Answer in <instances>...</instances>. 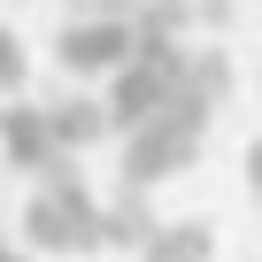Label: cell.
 <instances>
[{
    "mask_svg": "<svg viewBox=\"0 0 262 262\" xmlns=\"http://www.w3.org/2000/svg\"><path fill=\"white\" fill-rule=\"evenodd\" d=\"M155 208H147V193H139V178H123V193L108 201V247H131V254H147L155 247Z\"/></svg>",
    "mask_w": 262,
    "mask_h": 262,
    "instance_id": "6",
    "label": "cell"
},
{
    "mask_svg": "<svg viewBox=\"0 0 262 262\" xmlns=\"http://www.w3.org/2000/svg\"><path fill=\"white\" fill-rule=\"evenodd\" d=\"M155 239H162L170 254H185V262H208V254H216V231H208V224H162Z\"/></svg>",
    "mask_w": 262,
    "mask_h": 262,
    "instance_id": "9",
    "label": "cell"
},
{
    "mask_svg": "<svg viewBox=\"0 0 262 262\" xmlns=\"http://www.w3.org/2000/svg\"><path fill=\"white\" fill-rule=\"evenodd\" d=\"M247 193H254V201H262V139H254V147H247Z\"/></svg>",
    "mask_w": 262,
    "mask_h": 262,
    "instance_id": "12",
    "label": "cell"
},
{
    "mask_svg": "<svg viewBox=\"0 0 262 262\" xmlns=\"http://www.w3.org/2000/svg\"><path fill=\"white\" fill-rule=\"evenodd\" d=\"M0 262H24V254H16V247H0Z\"/></svg>",
    "mask_w": 262,
    "mask_h": 262,
    "instance_id": "14",
    "label": "cell"
},
{
    "mask_svg": "<svg viewBox=\"0 0 262 262\" xmlns=\"http://www.w3.org/2000/svg\"><path fill=\"white\" fill-rule=\"evenodd\" d=\"M139 262H185V254H170V247H162V239H155V247H147V254H139Z\"/></svg>",
    "mask_w": 262,
    "mask_h": 262,
    "instance_id": "13",
    "label": "cell"
},
{
    "mask_svg": "<svg viewBox=\"0 0 262 262\" xmlns=\"http://www.w3.org/2000/svg\"><path fill=\"white\" fill-rule=\"evenodd\" d=\"M24 239L47 247V254H85V247H108V208L93 201L85 178H62V185H39V201L24 208Z\"/></svg>",
    "mask_w": 262,
    "mask_h": 262,
    "instance_id": "1",
    "label": "cell"
},
{
    "mask_svg": "<svg viewBox=\"0 0 262 262\" xmlns=\"http://www.w3.org/2000/svg\"><path fill=\"white\" fill-rule=\"evenodd\" d=\"M0 155H8V170L39 178L54 155H62V131H54V108H8L0 116Z\"/></svg>",
    "mask_w": 262,
    "mask_h": 262,
    "instance_id": "5",
    "label": "cell"
},
{
    "mask_svg": "<svg viewBox=\"0 0 262 262\" xmlns=\"http://www.w3.org/2000/svg\"><path fill=\"white\" fill-rule=\"evenodd\" d=\"M193 77L224 100V93H231V54H193Z\"/></svg>",
    "mask_w": 262,
    "mask_h": 262,
    "instance_id": "10",
    "label": "cell"
},
{
    "mask_svg": "<svg viewBox=\"0 0 262 262\" xmlns=\"http://www.w3.org/2000/svg\"><path fill=\"white\" fill-rule=\"evenodd\" d=\"M131 24H139V39H178L185 31V0H139Z\"/></svg>",
    "mask_w": 262,
    "mask_h": 262,
    "instance_id": "8",
    "label": "cell"
},
{
    "mask_svg": "<svg viewBox=\"0 0 262 262\" xmlns=\"http://www.w3.org/2000/svg\"><path fill=\"white\" fill-rule=\"evenodd\" d=\"M16 85H24V39L0 31V93H16Z\"/></svg>",
    "mask_w": 262,
    "mask_h": 262,
    "instance_id": "11",
    "label": "cell"
},
{
    "mask_svg": "<svg viewBox=\"0 0 262 262\" xmlns=\"http://www.w3.org/2000/svg\"><path fill=\"white\" fill-rule=\"evenodd\" d=\"M193 155H201V131H185V123H170V116H147V123L123 131V178H139V185L178 178Z\"/></svg>",
    "mask_w": 262,
    "mask_h": 262,
    "instance_id": "4",
    "label": "cell"
},
{
    "mask_svg": "<svg viewBox=\"0 0 262 262\" xmlns=\"http://www.w3.org/2000/svg\"><path fill=\"white\" fill-rule=\"evenodd\" d=\"M108 123H116V108H100V100H54V131H62V147H100L108 139Z\"/></svg>",
    "mask_w": 262,
    "mask_h": 262,
    "instance_id": "7",
    "label": "cell"
},
{
    "mask_svg": "<svg viewBox=\"0 0 262 262\" xmlns=\"http://www.w3.org/2000/svg\"><path fill=\"white\" fill-rule=\"evenodd\" d=\"M185 70H193V62L178 54V39H139L123 70H108V108H116V123L131 131V123L162 116V100L178 93V77H185Z\"/></svg>",
    "mask_w": 262,
    "mask_h": 262,
    "instance_id": "2",
    "label": "cell"
},
{
    "mask_svg": "<svg viewBox=\"0 0 262 262\" xmlns=\"http://www.w3.org/2000/svg\"><path fill=\"white\" fill-rule=\"evenodd\" d=\"M131 47H139V24L131 16H77V24H62V39H54V54H62V70H77V77H100V70H123L131 62Z\"/></svg>",
    "mask_w": 262,
    "mask_h": 262,
    "instance_id": "3",
    "label": "cell"
}]
</instances>
